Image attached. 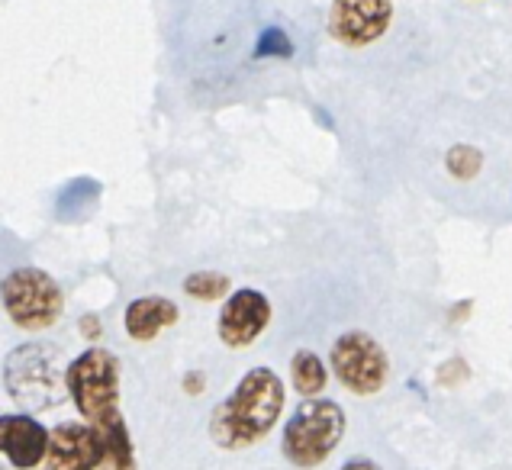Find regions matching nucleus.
<instances>
[{"label":"nucleus","instance_id":"obj_14","mask_svg":"<svg viewBox=\"0 0 512 470\" xmlns=\"http://www.w3.org/2000/svg\"><path fill=\"white\" fill-rule=\"evenodd\" d=\"M184 293L194 300H203V303H213L219 297H226L229 293V277L219 274V271H197L190 274L184 281Z\"/></svg>","mask_w":512,"mask_h":470},{"label":"nucleus","instance_id":"obj_1","mask_svg":"<svg viewBox=\"0 0 512 470\" xmlns=\"http://www.w3.org/2000/svg\"><path fill=\"white\" fill-rule=\"evenodd\" d=\"M287 403L284 380L271 367H252L223 403L213 409L210 438L226 451L265 442Z\"/></svg>","mask_w":512,"mask_h":470},{"label":"nucleus","instance_id":"obj_2","mask_svg":"<svg viewBox=\"0 0 512 470\" xmlns=\"http://www.w3.org/2000/svg\"><path fill=\"white\" fill-rule=\"evenodd\" d=\"M345 435V413L335 400L310 396L284 425V458L297 467H319L339 448Z\"/></svg>","mask_w":512,"mask_h":470},{"label":"nucleus","instance_id":"obj_15","mask_svg":"<svg viewBox=\"0 0 512 470\" xmlns=\"http://www.w3.org/2000/svg\"><path fill=\"white\" fill-rule=\"evenodd\" d=\"M448 171L461 181H471L480 171V152L471 149V145H455V149L448 152Z\"/></svg>","mask_w":512,"mask_h":470},{"label":"nucleus","instance_id":"obj_12","mask_svg":"<svg viewBox=\"0 0 512 470\" xmlns=\"http://www.w3.org/2000/svg\"><path fill=\"white\" fill-rule=\"evenodd\" d=\"M97 432L104 438L107 445V467H116V470H133L136 467V454H133V438H129V429L120 416V409L104 419H97Z\"/></svg>","mask_w":512,"mask_h":470},{"label":"nucleus","instance_id":"obj_11","mask_svg":"<svg viewBox=\"0 0 512 470\" xmlns=\"http://www.w3.org/2000/svg\"><path fill=\"white\" fill-rule=\"evenodd\" d=\"M181 319L178 303L168 297H139L126 306L123 326L133 342H155L165 329Z\"/></svg>","mask_w":512,"mask_h":470},{"label":"nucleus","instance_id":"obj_8","mask_svg":"<svg viewBox=\"0 0 512 470\" xmlns=\"http://www.w3.org/2000/svg\"><path fill=\"white\" fill-rule=\"evenodd\" d=\"M271 322V303L261 290H236L229 293L223 310H219L216 319V332H219V342L226 348H248L255 345V339L261 332L268 329Z\"/></svg>","mask_w":512,"mask_h":470},{"label":"nucleus","instance_id":"obj_7","mask_svg":"<svg viewBox=\"0 0 512 470\" xmlns=\"http://www.w3.org/2000/svg\"><path fill=\"white\" fill-rule=\"evenodd\" d=\"M393 0H332L326 29L348 49H364L390 29Z\"/></svg>","mask_w":512,"mask_h":470},{"label":"nucleus","instance_id":"obj_9","mask_svg":"<svg viewBox=\"0 0 512 470\" xmlns=\"http://www.w3.org/2000/svg\"><path fill=\"white\" fill-rule=\"evenodd\" d=\"M46 464L55 470H94L107 464V445L94 422H62L49 435Z\"/></svg>","mask_w":512,"mask_h":470},{"label":"nucleus","instance_id":"obj_5","mask_svg":"<svg viewBox=\"0 0 512 470\" xmlns=\"http://www.w3.org/2000/svg\"><path fill=\"white\" fill-rule=\"evenodd\" d=\"M329 367L339 384L355 396H374L384 390L390 377L387 351L368 332H342L332 342Z\"/></svg>","mask_w":512,"mask_h":470},{"label":"nucleus","instance_id":"obj_16","mask_svg":"<svg viewBox=\"0 0 512 470\" xmlns=\"http://www.w3.org/2000/svg\"><path fill=\"white\" fill-rule=\"evenodd\" d=\"M81 332H84V335H97V332H100L97 319H84V322H81Z\"/></svg>","mask_w":512,"mask_h":470},{"label":"nucleus","instance_id":"obj_6","mask_svg":"<svg viewBox=\"0 0 512 470\" xmlns=\"http://www.w3.org/2000/svg\"><path fill=\"white\" fill-rule=\"evenodd\" d=\"M68 367L55 361V351L49 348H20L7 358V390L20 403L46 409L55 406L68 393Z\"/></svg>","mask_w":512,"mask_h":470},{"label":"nucleus","instance_id":"obj_10","mask_svg":"<svg viewBox=\"0 0 512 470\" xmlns=\"http://www.w3.org/2000/svg\"><path fill=\"white\" fill-rule=\"evenodd\" d=\"M49 435L39 419L33 416H4L0 419V445H4V458L13 467H39L49 454Z\"/></svg>","mask_w":512,"mask_h":470},{"label":"nucleus","instance_id":"obj_13","mask_svg":"<svg viewBox=\"0 0 512 470\" xmlns=\"http://www.w3.org/2000/svg\"><path fill=\"white\" fill-rule=\"evenodd\" d=\"M290 380H294L297 393L303 396H319L329 384V367L323 358L310 348H300L294 358H290Z\"/></svg>","mask_w":512,"mask_h":470},{"label":"nucleus","instance_id":"obj_4","mask_svg":"<svg viewBox=\"0 0 512 470\" xmlns=\"http://www.w3.org/2000/svg\"><path fill=\"white\" fill-rule=\"evenodd\" d=\"M65 310L62 287L39 268H17L4 277V313L23 332L52 329Z\"/></svg>","mask_w":512,"mask_h":470},{"label":"nucleus","instance_id":"obj_3","mask_svg":"<svg viewBox=\"0 0 512 470\" xmlns=\"http://www.w3.org/2000/svg\"><path fill=\"white\" fill-rule=\"evenodd\" d=\"M68 396L81 419L97 422L120 406V361L107 348H87L68 364Z\"/></svg>","mask_w":512,"mask_h":470}]
</instances>
